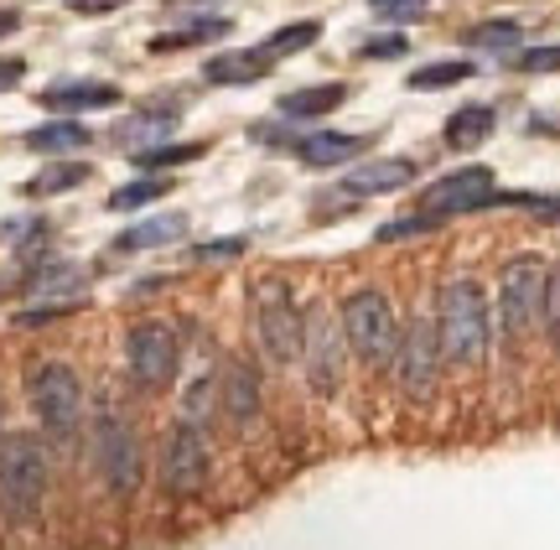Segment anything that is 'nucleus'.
Listing matches in <instances>:
<instances>
[{"label": "nucleus", "instance_id": "nucleus-1", "mask_svg": "<svg viewBox=\"0 0 560 550\" xmlns=\"http://www.w3.org/2000/svg\"><path fill=\"white\" fill-rule=\"evenodd\" d=\"M436 338L452 364H482L493 348V306L478 281H452L436 302Z\"/></svg>", "mask_w": 560, "mask_h": 550}, {"label": "nucleus", "instance_id": "nucleus-2", "mask_svg": "<svg viewBox=\"0 0 560 550\" xmlns=\"http://www.w3.org/2000/svg\"><path fill=\"white\" fill-rule=\"evenodd\" d=\"M342 338H348V353H359L369 368H389L395 353H400V317L384 291L363 285V291H348L338 306Z\"/></svg>", "mask_w": 560, "mask_h": 550}, {"label": "nucleus", "instance_id": "nucleus-3", "mask_svg": "<svg viewBox=\"0 0 560 550\" xmlns=\"http://www.w3.org/2000/svg\"><path fill=\"white\" fill-rule=\"evenodd\" d=\"M47 504V452L37 436L11 431L0 442V510L11 525H32Z\"/></svg>", "mask_w": 560, "mask_h": 550}, {"label": "nucleus", "instance_id": "nucleus-4", "mask_svg": "<svg viewBox=\"0 0 560 550\" xmlns=\"http://www.w3.org/2000/svg\"><path fill=\"white\" fill-rule=\"evenodd\" d=\"M301 317L291 302V285L285 281H255L249 291V327H255V343L270 364H296L301 359Z\"/></svg>", "mask_w": 560, "mask_h": 550}, {"label": "nucleus", "instance_id": "nucleus-5", "mask_svg": "<svg viewBox=\"0 0 560 550\" xmlns=\"http://www.w3.org/2000/svg\"><path fill=\"white\" fill-rule=\"evenodd\" d=\"M94 468H100L104 489L115 499H136L140 478H145V452H140L136 426L125 416H115V410L94 416Z\"/></svg>", "mask_w": 560, "mask_h": 550}, {"label": "nucleus", "instance_id": "nucleus-6", "mask_svg": "<svg viewBox=\"0 0 560 550\" xmlns=\"http://www.w3.org/2000/svg\"><path fill=\"white\" fill-rule=\"evenodd\" d=\"M26 395H32V410H37V421H42L47 436L68 442V436L79 431V421H83V385H79V374H73L68 364H42L37 374H32Z\"/></svg>", "mask_w": 560, "mask_h": 550}, {"label": "nucleus", "instance_id": "nucleus-7", "mask_svg": "<svg viewBox=\"0 0 560 550\" xmlns=\"http://www.w3.org/2000/svg\"><path fill=\"white\" fill-rule=\"evenodd\" d=\"M301 359H306V389L312 395H338L342 385V364H348V338H342V323H332L327 312H312L301 323Z\"/></svg>", "mask_w": 560, "mask_h": 550}, {"label": "nucleus", "instance_id": "nucleus-8", "mask_svg": "<svg viewBox=\"0 0 560 550\" xmlns=\"http://www.w3.org/2000/svg\"><path fill=\"white\" fill-rule=\"evenodd\" d=\"M540 291H545V266L540 260H509L499 276V327L509 343H520L529 327L540 323Z\"/></svg>", "mask_w": 560, "mask_h": 550}, {"label": "nucleus", "instance_id": "nucleus-9", "mask_svg": "<svg viewBox=\"0 0 560 550\" xmlns=\"http://www.w3.org/2000/svg\"><path fill=\"white\" fill-rule=\"evenodd\" d=\"M125 364H130V379L140 389H166L177 379L182 364V343L166 323H136L130 338H125Z\"/></svg>", "mask_w": 560, "mask_h": 550}, {"label": "nucleus", "instance_id": "nucleus-10", "mask_svg": "<svg viewBox=\"0 0 560 550\" xmlns=\"http://www.w3.org/2000/svg\"><path fill=\"white\" fill-rule=\"evenodd\" d=\"M208 483V436L198 421H182L166 431V447H161V489L172 499H192Z\"/></svg>", "mask_w": 560, "mask_h": 550}, {"label": "nucleus", "instance_id": "nucleus-11", "mask_svg": "<svg viewBox=\"0 0 560 550\" xmlns=\"http://www.w3.org/2000/svg\"><path fill=\"white\" fill-rule=\"evenodd\" d=\"M499 203V183L488 166H457L420 192V213H436V219H452V213H478V208Z\"/></svg>", "mask_w": 560, "mask_h": 550}, {"label": "nucleus", "instance_id": "nucleus-12", "mask_svg": "<svg viewBox=\"0 0 560 550\" xmlns=\"http://www.w3.org/2000/svg\"><path fill=\"white\" fill-rule=\"evenodd\" d=\"M395 368H400V385L416 395V400H425L431 395V385H436V368H441V338H436V323H425V317H416V323L400 332V353H395Z\"/></svg>", "mask_w": 560, "mask_h": 550}, {"label": "nucleus", "instance_id": "nucleus-13", "mask_svg": "<svg viewBox=\"0 0 560 550\" xmlns=\"http://www.w3.org/2000/svg\"><path fill=\"white\" fill-rule=\"evenodd\" d=\"M219 395H223V416L234 421L240 431H249L260 421V374L249 364H229L219 379Z\"/></svg>", "mask_w": 560, "mask_h": 550}, {"label": "nucleus", "instance_id": "nucleus-14", "mask_svg": "<svg viewBox=\"0 0 560 550\" xmlns=\"http://www.w3.org/2000/svg\"><path fill=\"white\" fill-rule=\"evenodd\" d=\"M416 183V162H359L342 177L338 192L348 198H380V192H400Z\"/></svg>", "mask_w": 560, "mask_h": 550}, {"label": "nucleus", "instance_id": "nucleus-15", "mask_svg": "<svg viewBox=\"0 0 560 550\" xmlns=\"http://www.w3.org/2000/svg\"><path fill=\"white\" fill-rule=\"evenodd\" d=\"M47 109H109V104H120V89L115 83H89V79H73V83H52L47 94H42Z\"/></svg>", "mask_w": 560, "mask_h": 550}, {"label": "nucleus", "instance_id": "nucleus-16", "mask_svg": "<svg viewBox=\"0 0 560 550\" xmlns=\"http://www.w3.org/2000/svg\"><path fill=\"white\" fill-rule=\"evenodd\" d=\"M363 145H369V136H338V130H317V136L296 141V156L306 166H342V162H353Z\"/></svg>", "mask_w": 560, "mask_h": 550}, {"label": "nucleus", "instance_id": "nucleus-17", "mask_svg": "<svg viewBox=\"0 0 560 550\" xmlns=\"http://www.w3.org/2000/svg\"><path fill=\"white\" fill-rule=\"evenodd\" d=\"M493 125H499V115L488 104H462V109H452V120H446V145L452 151H478L493 136Z\"/></svg>", "mask_w": 560, "mask_h": 550}, {"label": "nucleus", "instance_id": "nucleus-18", "mask_svg": "<svg viewBox=\"0 0 560 550\" xmlns=\"http://www.w3.org/2000/svg\"><path fill=\"white\" fill-rule=\"evenodd\" d=\"M342 100H348V83H312V89L285 94V100H280V115H285V120H322V115H332Z\"/></svg>", "mask_w": 560, "mask_h": 550}, {"label": "nucleus", "instance_id": "nucleus-19", "mask_svg": "<svg viewBox=\"0 0 560 550\" xmlns=\"http://www.w3.org/2000/svg\"><path fill=\"white\" fill-rule=\"evenodd\" d=\"M182 234H187V219H182V213H161V219H145V224L125 229L120 239H115V249H120V255H140V249L177 245Z\"/></svg>", "mask_w": 560, "mask_h": 550}, {"label": "nucleus", "instance_id": "nucleus-20", "mask_svg": "<svg viewBox=\"0 0 560 550\" xmlns=\"http://www.w3.org/2000/svg\"><path fill=\"white\" fill-rule=\"evenodd\" d=\"M265 73H270V62L249 47V52H219V58H208V68H202V79L208 83H234V89H244V83H260Z\"/></svg>", "mask_w": 560, "mask_h": 550}, {"label": "nucleus", "instance_id": "nucleus-21", "mask_svg": "<svg viewBox=\"0 0 560 550\" xmlns=\"http://www.w3.org/2000/svg\"><path fill=\"white\" fill-rule=\"evenodd\" d=\"M94 141L89 125H73V120H52V125H37L26 130V151H42V156H58V151H83Z\"/></svg>", "mask_w": 560, "mask_h": 550}, {"label": "nucleus", "instance_id": "nucleus-22", "mask_svg": "<svg viewBox=\"0 0 560 550\" xmlns=\"http://www.w3.org/2000/svg\"><path fill=\"white\" fill-rule=\"evenodd\" d=\"M322 37V21H291V26H280V32H270V37L255 47L265 62H280V58H296V52H306L312 42Z\"/></svg>", "mask_w": 560, "mask_h": 550}, {"label": "nucleus", "instance_id": "nucleus-23", "mask_svg": "<svg viewBox=\"0 0 560 550\" xmlns=\"http://www.w3.org/2000/svg\"><path fill=\"white\" fill-rule=\"evenodd\" d=\"M166 192H172L166 177H140V183H125V187L109 192V213H136V208H151V203H161Z\"/></svg>", "mask_w": 560, "mask_h": 550}, {"label": "nucleus", "instance_id": "nucleus-24", "mask_svg": "<svg viewBox=\"0 0 560 550\" xmlns=\"http://www.w3.org/2000/svg\"><path fill=\"white\" fill-rule=\"evenodd\" d=\"M213 37H229V21L223 16L192 21V26H182V32H161L151 47H156V52H177V47H198V42H213Z\"/></svg>", "mask_w": 560, "mask_h": 550}, {"label": "nucleus", "instance_id": "nucleus-25", "mask_svg": "<svg viewBox=\"0 0 560 550\" xmlns=\"http://www.w3.org/2000/svg\"><path fill=\"white\" fill-rule=\"evenodd\" d=\"M467 79H472V62H462V58L425 62V68L410 73V89H416V94H431V89H452V83H467Z\"/></svg>", "mask_w": 560, "mask_h": 550}, {"label": "nucleus", "instance_id": "nucleus-26", "mask_svg": "<svg viewBox=\"0 0 560 550\" xmlns=\"http://www.w3.org/2000/svg\"><path fill=\"white\" fill-rule=\"evenodd\" d=\"M83 183H89V166H79V162L47 166V172H37L26 183V198H52V192H68V187H83Z\"/></svg>", "mask_w": 560, "mask_h": 550}, {"label": "nucleus", "instance_id": "nucleus-27", "mask_svg": "<svg viewBox=\"0 0 560 550\" xmlns=\"http://www.w3.org/2000/svg\"><path fill=\"white\" fill-rule=\"evenodd\" d=\"M208 145L198 141H182V145H145V151H136V166L140 172H161V166H182V162H198Z\"/></svg>", "mask_w": 560, "mask_h": 550}, {"label": "nucleus", "instance_id": "nucleus-28", "mask_svg": "<svg viewBox=\"0 0 560 550\" xmlns=\"http://www.w3.org/2000/svg\"><path fill=\"white\" fill-rule=\"evenodd\" d=\"M520 37H524L520 21H482V26L467 32V42L482 47V52H509V47H520Z\"/></svg>", "mask_w": 560, "mask_h": 550}, {"label": "nucleus", "instance_id": "nucleus-29", "mask_svg": "<svg viewBox=\"0 0 560 550\" xmlns=\"http://www.w3.org/2000/svg\"><path fill=\"white\" fill-rule=\"evenodd\" d=\"M540 323L550 332V343L560 348V266L545 270V291H540Z\"/></svg>", "mask_w": 560, "mask_h": 550}, {"label": "nucleus", "instance_id": "nucleus-30", "mask_svg": "<svg viewBox=\"0 0 560 550\" xmlns=\"http://www.w3.org/2000/svg\"><path fill=\"white\" fill-rule=\"evenodd\" d=\"M369 11L380 21H395V26H405V21H420L425 16V0H369Z\"/></svg>", "mask_w": 560, "mask_h": 550}, {"label": "nucleus", "instance_id": "nucleus-31", "mask_svg": "<svg viewBox=\"0 0 560 550\" xmlns=\"http://www.w3.org/2000/svg\"><path fill=\"white\" fill-rule=\"evenodd\" d=\"M514 68H524V73H560V42L556 47H524Z\"/></svg>", "mask_w": 560, "mask_h": 550}, {"label": "nucleus", "instance_id": "nucleus-32", "mask_svg": "<svg viewBox=\"0 0 560 550\" xmlns=\"http://www.w3.org/2000/svg\"><path fill=\"white\" fill-rule=\"evenodd\" d=\"M405 32H395V37H374V42H363L359 47V58H405Z\"/></svg>", "mask_w": 560, "mask_h": 550}, {"label": "nucleus", "instance_id": "nucleus-33", "mask_svg": "<svg viewBox=\"0 0 560 550\" xmlns=\"http://www.w3.org/2000/svg\"><path fill=\"white\" fill-rule=\"evenodd\" d=\"M240 249H244V239L234 234V239H213V245H198L192 255H198V260H234Z\"/></svg>", "mask_w": 560, "mask_h": 550}, {"label": "nucleus", "instance_id": "nucleus-34", "mask_svg": "<svg viewBox=\"0 0 560 550\" xmlns=\"http://www.w3.org/2000/svg\"><path fill=\"white\" fill-rule=\"evenodd\" d=\"M26 79V62L21 58H0V89H16Z\"/></svg>", "mask_w": 560, "mask_h": 550}, {"label": "nucleus", "instance_id": "nucleus-35", "mask_svg": "<svg viewBox=\"0 0 560 550\" xmlns=\"http://www.w3.org/2000/svg\"><path fill=\"white\" fill-rule=\"evenodd\" d=\"M16 26H21V16H16V11H0V37H11Z\"/></svg>", "mask_w": 560, "mask_h": 550}, {"label": "nucleus", "instance_id": "nucleus-36", "mask_svg": "<svg viewBox=\"0 0 560 550\" xmlns=\"http://www.w3.org/2000/svg\"><path fill=\"white\" fill-rule=\"evenodd\" d=\"M120 0H79V11H115Z\"/></svg>", "mask_w": 560, "mask_h": 550}, {"label": "nucleus", "instance_id": "nucleus-37", "mask_svg": "<svg viewBox=\"0 0 560 550\" xmlns=\"http://www.w3.org/2000/svg\"><path fill=\"white\" fill-rule=\"evenodd\" d=\"M0 421H5V395H0Z\"/></svg>", "mask_w": 560, "mask_h": 550}]
</instances>
